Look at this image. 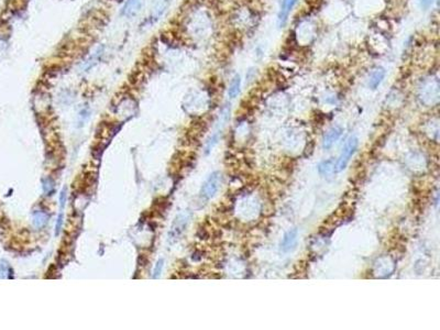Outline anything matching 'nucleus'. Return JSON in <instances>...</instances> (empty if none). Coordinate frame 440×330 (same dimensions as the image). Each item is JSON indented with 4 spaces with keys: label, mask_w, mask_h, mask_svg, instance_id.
<instances>
[{
    "label": "nucleus",
    "mask_w": 440,
    "mask_h": 330,
    "mask_svg": "<svg viewBox=\"0 0 440 330\" xmlns=\"http://www.w3.org/2000/svg\"><path fill=\"white\" fill-rule=\"evenodd\" d=\"M142 0H127L121 10V16L126 18H133L142 9Z\"/></svg>",
    "instance_id": "obj_7"
},
{
    "label": "nucleus",
    "mask_w": 440,
    "mask_h": 330,
    "mask_svg": "<svg viewBox=\"0 0 440 330\" xmlns=\"http://www.w3.org/2000/svg\"><path fill=\"white\" fill-rule=\"evenodd\" d=\"M297 239H298V230L296 228L288 230V231L285 233L282 243H281V248H282V250L284 252H288V251L293 250L295 246L297 245Z\"/></svg>",
    "instance_id": "obj_8"
},
{
    "label": "nucleus",
    "mask_w": 440,
    "mask_h": 330,
    "mask_svg": "<svg viewBox=\"0 0 440 330\" xmlns=\"http://www.w3.org/2000/svg\"><path fill=\"white\" fill-rule=\"evenodd\" d=\"M189 217L190 215L188 212H181V214L176 217L169 233V239L171 242H175L181 237V234L184 232L186 226L188 224Z\"/></svg>",
    "instance_id": "obj_3"
},
{
    "label": "nucleus",
    "mask_w": 440,
    "mask_h": 330,
    "mask_svg": "<svg viewBox=\"0 0 440 330\" xmlns=\"http://www.w3.org/2000/svg\"><path fill=\"white\" fill-rule=\"evenodd\" d=\"M335 171V162L334 160H327L321 162V163L318 165V172L320 175L326 176L333 173Z\"/></svg>",
    "instance_id": "obj_12"
},
{
    "label": "nucleus",
    "mask_w": 440,
    "mask_h": 330,
    "mask_svg": "<svg viewBox=\"0 0 440 330\" xmlns=\"http://www.w3.org/2000/svg\"><path fill=\"white\" fill-rule=\"evenodd\" d=\"M49 215L42 210H35L32 215V223L35 228L41 229L48 224Z\"/></svg>",
    "instance_id": "obj_10"
},
{
    "label": "nucleus",
    "mask_w": 440,
    "mask_h": 330,
    "mask_svg": "<svg viewBox=\"0 0 440 330\" xmlns=\"http://www.w3.org/2000/svg\"><path fill=\"white\" fill-rule=\"evenodd\" d=\"M11 269L9 266L8 262L0 260V279H9L10 278Z\"/></svg>",
    "instance_id": "obj_14"
},
{
    "label": "nucleus",
    "mask_w": 440,
    "mask_h": 330,
    "mask_svg": "<svg viewBox=\"0 0 440 330\" xmlns=\"http://www.w3.org/2000/svg\"><path fill=\"white\" fill-rule=\"evenodd\" d=\"M358 146H359V140H358L357 137H351L348 140L342 149L341 154L338 157L337 163L335 164L336 172H341L346 169L349 161L351 159V156L356 153Z\"/></svg>",
    "instance_id": "obj_1"
},
{
    "label": "nucleus",
    "mask_w": 440,
    "mask_h": 330,
    "mask_svg": "<svg viewBox=\"0 0 440 330\" xmlns=\"http://www.w3.org/2000/svg\"><path fill=\"white\" fill-rule=\"evenodd\" d=\"M296 2L297 0H282V1H281L278 15V22L280 26L283 28V26L286 25L289 13L293 10V8L295 4H296Z\"/></svg>",
    "instance_id": "obj_4"
},
{
    "label": "nucleus",
    "mask_w": 440,
    "mask_h": 330,
    "mask_svg": "<svg viewBox=\"0 0 440 330\" xmlns=\"http://www.w3.org/2000/svg\"><path fill=\"white\" fill-rule=\"evenodd\" d=\"M104 52H105V47H104V45H98V47L95 49V51L93 53H90L89 56L83 62V64H81V71L84 72L88 71L92 69L93 66L96 65L97 63L101 62L104 55Z\"/></svg>",
    "instance_id": "obj_5"
},
{
    "label": "nucleus",
    "mask_w": 440,
    "mask_h": 330,
    "mask_svg": "<svg viewBox=\"0 0 440 330\" xmlns=\"http://www.w3.org/2000/svg\"><path fill=\"white\" fill-rule=\"evenodd\" d=\"M220 184H221L220 172H214V173H211L208 176L206 182L203 185V187L201 189V196L203 198H205V200H210V198L214 197L217 192H218Z\"/></svg>",
    "instance_id": "obj_2"
},
{
    "label": "nucleus",
    "mask_w": 440,
    "mask_h": 330,
    "mask_svg": "<svg viewBox=\"0 0 440 330\" xmlns=\"http://www.w3.org/2000/svg\"><path fill=\"white\" fill-rule=\"evenodd\" d=\"M240 87H241V78L239 75H235L233 78L228 89V96L230 98H235L240 93Z\"/></svg>",
    "instance_id": "obj_11"
},
{
    "label": "nucleus",
    "mask_w": 440,
    "mask_h": 330,
    "mask_svg": "<svg viewBox=\"0 0 440 330\" xmlns=\"http://www.w3.org/2000/svg\"><path fill=\"white\" fill-rule=\"evenodd\" d=\"M163 265H164V260L160 259V260L157 261V263L155 264V268H154V270H153V275H152L153 279H158V278H160V274L162 273Z\"/></svg>",
    "instance_id": "obj_16"
},
{
    "label": "nucleus",
    "mask_w": 440,
    "mask_h": 330,
    "mask_svg": "<svg viewBox=\"0 0 440 330\" xmlns=\"http://www.w3.org/2000/svg\"><path fill=\"white\" fill-rule=\"evenodd\" d=\"M342 132H343V130L341 127H333V128L329 129L327 132H326V134L324 135L323 148L326 149V150L330 149L340 139Z\"/></svg>",
    "instance_id": "obj_6"
},
{
    "label": "nucleus",
    "mask_w": 440,
    "mask_h": 330,
    "mask_svg": "<svg viewBox=\"0 0 440 330\" xmlns=\"http://www.w3.org/2000/svg\"><path fill=\"white\" fill-rule=\"evenodd\" d=\"M167 8V0H158L156 2V6H154L153 8V15L152 18L153 19H158L162 15L163 12L165 11V9Z\"/></svg>",
    "instance_id": "obj_13"
},
{
    "label": "nucleus",
    "mask_w": 440,
    "mask_h": 330,
    "mask_svg": "<svg viewBox=\"0 0 440 330\" xmlns=\"http://www.w3.org/2000/svg\"><path fill=\"white\" fill-rule=\"evenodd\" d=\"M63 220H64V215H63V210H61L60 215H58V217H57L56 225H55V236H58V233H60V231H61L62 226H63Z\"/></svg>",
    "instance_id": "obj_17"
},
{
    "label": "nucleus",
    "mask_w": 440,
    "mask_h": 330,
    "mask_svg": "<svg viewBox=\"0 0 440 330\" xmlns=\"http://www.w3.org/2000/svg\"><path fill=\"white\" fill-rule=\"evenodd\" d=\"M434 0H420V6L423 9H428L430 6H432Z\"/></svg>",
    "instance_id": "obj_18"
},
{
    "label": "nucleus",
    "mask_w": 440,
    "mask_h": 330,
    "mask_svg": "<svg viewBox=\"0 0 440 330\" xmlns=\"http://www.w3.org/2000/svg\"><path fill=\"white\" fill-rule=\"evenodd\" d=\"M43 191L47 195H51L54 192V183L51 178H47L43 180Z\"/></svg>",
    "instance_id": "obj_15"
},
{
    "label": "nucleus",
    "mask_w": 440,
    "mask_h": 330,
    "mask_svg": "<svg viewBox=\"0 0 440 330\" xmlns=\"http://www.w3.org/2000/svg\"><path fill=\"white\" fill-rule=\"evenodd\" d=\"M385 70L382 69V67H378L373 71V73L371 74V77L369 80V87L371 89H376L381 85V83L383 82V79L385 77Z\"/></svg>",
    "instance_id": "obj_9"
}]
</instances>
